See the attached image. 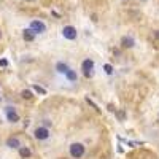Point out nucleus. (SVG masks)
<instances>
[{"mask_svg": "<svg viewBox=\"0 0 159 159\" xmlns=\"http://www.w3.org/2000/svg\"><path fill=\"white\" fill-rule=\"evenodd\" d=\"M69 154L72 159H81L86 154V147L81 142H73L69 147Z\"/></svg>", "mask_w": 159, "mask_h": 159, "instance_id": "nucleus-1", "label": "nucleus"}, {"mask_svg": "<svg viewBox=\"0 0 159 159\" xmlns=\"http://www.w3.org/2000/svg\"><path fill=\"white\" fill-rule=\"evenodd\" d=\"M34 137H35V140H38V142H46V140L51 139V130H49V127H46V126H37V127L34 129Z\"/></svg>", "mask_w": 159, "mask_h": 159, "instance_id": "nucleus-2", "label": "nucleus"}, {"mask_svg": "<svg viewBox=\"0 0 159 159\" xmlns=\"http://www.w3.org/2000/svg\"><path fill=\"white\" fill-rule=\"evenodd\" d=\"M81 72L86 78H92L94 76V72H96V62L92 61L91 57H86L83 62H81Z\"/></svg>", "mask_w": 159, "mask_h": 159, "instance_id": "nucleus-3", "label": "nucleus"}, {"mask_svg": "<svg viewBox=\"0 0 159 159\" xmlns=\"http://www.w3.org/2000/svg\"><path fill=\"white\" fill-rule=\"evenodd\" d=\"M3 115H5V118H7V121H8V123H11V124L18 123L19 119H21V116H19L18 110H16L15 107H11V105H7V107L3 108Z\"/></svg>", "mask_w": 159, "mask_h": 159, "instance_id": "nucleus-4", "label": "nucleus"}, {"mask_svg": "<svg viewBox=\"0 0 159 159\" xmlns=\"http://www.w3.org/2000/svg\"><path fill=\"white\" fill-rule=\"evenodd\" d=\"M29 29L35 34V35H42L46 32V24L42 19H32L29 24Z\"/></svg>", "mask_w": 159, "mask_h": 159, "instance_id": "nucleus-5", "label": "nucleus"}, {"mask_svg": "<svg viewBox=\"0 0 159 159\" xmlns=\"http://www.w3.org/2000/svg\"><path fill=\"white\" fill-rule=\"evenodd\" d=\"M61 34L65 40H69V42H73V40L78 38V30H76V27H73V25H64Z\"/></svg>", "mask_w": 159, "mask_h": 159, "instance_id": "nucleus-6", "label": "nucleus"}, {"mask_svg": "<svg viewBox=\"0 0 159 159\" xmlns=\"http://www.w3.org/2000/svg\"><path fill=\"white\" fill-rule=\"evenodd\" d=\"M5 145H7L10 150H18L22 143H21V140H19L18 137H13V135H11V137H8V139L5 140Z\"/></svg>", "mask_w": 159, "mask_h": 159, "instance_id": "nucleus-7", "label": "nucleus"}, {"mask_svg": "<svg viewBox=\"0 0 159 159\" xmlns=\"http://www.w3.org/2000/svg\"><path fill=\"white\" fill-rule=\"evenodd\" d=\"M121 46H123L124 49H132V48L135 46V40H134V37L124 35V37L121 38Z\"/></svg>", "mask_w": 159, "mask_h": 159, "instance_id": "nucleus-8", "label": "nucleus"}, {"mask_svg": "<svg viewBox=\"0 0 159 159\" xmlns=\"http://www.w3.org/2000/svg\"><path fill=\"white\" fill-rule=\"evenodd\" d=\"M64 78L67 80L69 83H78V73H76V70L72 69V67L64 73Z\"/></svg>", "mask_w": 159, "mask_h": 159, "instance_id": "nucleus-9", "label": "nucleus"}, {"mask_svg": "<svg viewBox=\"0 0 159 159\" xmlns=\"http://www.w3.org/2000/svg\"><path fill=\"white\" fill-rule=\"evenodd\" d=\"M69 69H70V65H69L67 62H65V61H57V62L54 64V70H56L59 75H64Z\"/></svg>", "mask_w": 159, "mask_h": 159, "instance_id": "nucleus-10", "label": "nucleus"}, {"mask_svg": "<svg viewBox=\"0 0 159 159\" xmlns=\"http://www.w3.org/2000/svg\"><path fill=\"white\" fill-rule=\"evenodd\" d=\"M18 151H19V156L24 157V159H27V157L32 156V150L29 147H25V145H21V147L18 148Z\"/></svg>", "mask_w": 159, "mask_h": 159, "instance_id": "nucleus-11", "label": "nucleus"}, {"mask_svg": "<svg viewBox=\"0 0 159 159\" xmlns=\"http://www.w3.org/2000/svg\"><path fill=\"white\" fill-rule=\"evenodd\" d=\"M35 37H37V35H35V34H34V32H32L29 27L22 30V38L25 40V42H34V40H35Z\"/></svg>", "mask_w": 159, "mask_h": 159, "instance_id": "nucleus-12", "label": "nucleus"}, {"mask_svg": "<svg viewBox=\"0 0 159 159\" xmlns=\"http://www.w3.org/2000/svg\"><path fill=\"white\" fill-rule=\"evenodd\" d=\"M103 70H105V73H107V75H113L115 73V69H113L111 64H105L103 65Z\"/></svg>", "mask_w": 159, "mask_h": 159, "instance_id": "nucleus-13", "label": "nucleus"}, {"mask_svg": "<svg viewBox=\"0 0 159 159\" xmlns=\"http://www.w3.org/2000/svg\"><path fill=\"white\" fill-rule=\"evenodd\" d=\"M32 96H34V94H32L30 89H24V91L21 92V97H22V99H32Z\"/></svg>", "mask_w": 159, "mask_h": 159, "instance_id": "nucleus-14", "label": "nucleus"}, {"mask_svg": "<svg viewBox=\"0 0 159 159\" xmlns=\"http://www.w3.org/2000/svg\"><path fill=\"white\" fill-rule=\"evenodd\" d=\"M32 89H34L35 92H38V94H43V96L46 94V89H43L42 86H37V84H34V86H32Z\"/></svg>", "mask_w": 159, "mask_h": 159, "instance_id": "nucleus-15", "label": "nucleus"}, {"mask_svg": "<svg viewBox=\"0 0 159 159\" xmlns=\"http://www.w3.org/2000/svg\"><path fill=\"white\" fill-rule=\"evenodd\" d=\"M51 124H52V123L49 121V119H43V124H42V126H46V127H49Z\"/></svg>", "mask_w": 159, "mask_h": 159, "instance_id": "nucleus-16", "label": "nucleus"}, {"mask_svg": "<svg viewBox=\"0 0 159 159\" xmlns=\"http://www.w3.org/2000/svg\"><path fill=\"white\" fill-rule=\"evenodd\" d=\"M153 37H154L156 40H159V30H154V32H153Z\"/></svg>", "mask_w": 159, "mask_h": 159, "instance_id": "nucleus-17", "label": "nucleus"}, {"mask_svg": "<svg viewBox=\"0 0 159 159\" xmlns=\"http://www.w3.org/2000/svg\"><path fill=\"white\" fill-rule=\"evenodd\" d=\"M25 2H34V0H25Z\"/></svg>", "mask_w": 159, "mask_h": 159, "instance_id": "nucleus-18", "label": "nucleus"}, {"mask_svg": "<svg viewBox=\"0 0 159 159\" xmlns=\"http://www.w3.org/2000/svg\"><path fill=\"white\" fill-rule=\"evenodd\" d=\"M0 102H2V96H0Z\"/></svg>", "mask_w": 159, "mask_h": 159, "instance_id": "nucleus-19", "label": "nucleus"}, {"mask_svg": "<svg viewBox=\"0 0 159 159\" xmlns=\"http://www.w3.org/2000/svg\"><path fill=\"white\" fill-rule=\"evenodd\" d=\"M0 38H2V32H0Z\"/></svg>", "mask_w": 159, "mask_h": 159, "instance_id": "nucleus-20", "label": "nucleus"}, {"mask_svg": "<svg viewBox=\"0 0 159 159\" xmlns=\"http://www.w3.org/2000/svg\"><path fill=\"white\" fill-rule=\"evenodd\" d=\"M142 2H145V0H142Z\"/></svg>", "mask_w": 159, "mask_h": 159, "instance_id": "nucleus-21", "label": "nucleus"}]
</instances>
